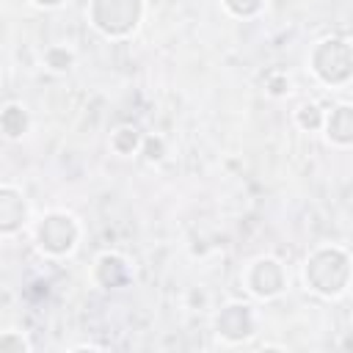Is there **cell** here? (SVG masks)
Wrapping results in <instances>:
<instances>
[{
    "label": "cell",
    "mask_w": 353,
    "mask_h": 353,
    "mask_svg": "<svg viewBox=\"0 0 353 353\" xmlns=\"http://www.w3.org/2000/svg\"><path fill=\"white\" fill-rule=\"evenodd\" d=\"M303 284L320 298H339L350 284V251L345 245H317L303 262Z\"/></svg>",
    "instance_id": "obj_1"
},
{
    "label": "cell",
    "mask_w": 353,
    "mask_h": 353,
    "mask_svg": "<svg viewBox=\"0 0 353 353\" xmlns=\"http://www.w3.org/2000/svg\"><path fill=\"white\" fill-rule=\"evenodd\" d=\"M30 234L36 248L50 259H63L74 254L83 237L80 221L66 210H47L30 223Z\"/></svg>",
    "instance_id": "obj_2"
},
{
    "label": "cell",
    "mask_w": 353,
    "mask_h": 353,
    "mask_svg": "<svg viewBox=\"0 0 353 353\" xmlns=\"http://www.w3.org/2000/svg\"><path fill=\"white\" fill-rule=\"evenodd\" d=\"M85 17L99 36L110 41H124L141 28L143 0H91Z\"/></svg>",
    "instance_id": "obj_3"
},
{
    "label": "cell",
    "mask_w": 353,
    "mask_h": 353,
    "mask_svg": "<svg viewBox=\"0 0 353 353\" xmlns=\"http://www.w3.org/2000/svg\"><path fill=\"white\" fill-rule=\"evenodd\" d=\"M353 55H350V41L342 36H328L320 39L312 52H309V69L312 74L328 85V88H345L353 74Z\"/></svg>",
    "instance_id": "obj_4"
},
{
    "label": "cell",
    "mask_w": 353,
    "mask_h": 353,
    "mask_svg": "<svg viewBox=\"0 0 353 353\" xmlns=\"http://www.w3.org/2000/svg\"><path fill=\"white\" fill-rule=\"evenodd\" d=\"M245 292L256 301H273L287 290V270L276 256H256L240 270Z\"/></svg>",
    "instance_id": "obj_5"
},
{
    "label": "cell",
    "mask_w": 353,
    "mask_h": 353,
    "mask_svg": "<svg viewBox=\"0 0 353 353\" xmlns=\"http://www.w3.org/2000/svg\"><path fill=\"white\" fill-rule=\"evenodd\" d=\"M256 334V317L248 303H226L215 317V336L223 345H243Z\"/></svg>",
    "instance_id": "obj_6"
},
{
    "label": "cell",
    "mask_w": 353,
    "mask_h": 353,
    "mask_svg": "<svg viewBox=\"0 0 353 353\" xmlns=\"http://www.w3.org/2000/svg\"><path fill=\"white\" fill-rule=\"evenodd\" d=\"M28 226V199L17 185H0V237H14Z\"/></svg>",
    "instance_id": "obj_7"
},
{
    "label": "cell",
    "mask_w": 353,
    "mask_h": 353,
    "mask_svg": "<svg viewBox=\"0 0 353 353\" xmlns=\"http://www.w3.org/2000/svg\"><path fill=\"white\" fill-rule=\"evenodd\" d=\"M91 279L102 287V290H119L124 284H130L132 279V268L130 262L116 254V251H105L94 259V268H91Z\"/></svg>",
    "instance_id": "obj_8"
},
{
    "label": "cell",
    "mask_w": 353,
    "mask_h": 353,
    "mask_svg": "<svg viewBox=\"0 0 353 353\" xmlns=\"http://www.w3.org/2000/svg\"><path fill=\"white\" fill-rule=\"evenodd\" d=\"M325 141L336 149H347L353 143V108L350 105H339L334 110H325L323 116V127Z\"/></svg>",
    "instance_id": "obj_9"
},
{
    "label": "cell",
    "mask_w": 353,
    "mask_h": 353,
    "mask_svg": "<svg viewBox=\"0 0 353 353\" xmlns=\"http://www.w3.org/2000/svg\"><path fill=\"white\" fill-rule=\"evenodd\" d=\"M30 130V113L22 102H6L0 108V135L8 141H19Z\"/></svg>",
    "instance_id": "obj_10"
},
{
    "label": "cell",
    "mask_w": 353,
    "mask_h": 353,
    "mask_svg": "<svg viewBox=\"0 0 353 353\" xmlns=\"http://www.w3.org/2000/svg\"><path fill=\"white\" fill-rule=\"evenodd\" d=\"M74 63H77V52H74V47H69V44L55 41V44H47V47L41 50V66H44L50 74H66V72L74 69Z\"/></svg>",
    "instance_id": "obj_11"
},
{
    "label": "cell",
    "mask_w": 353,
    "mask_h": 353,
    "mask_svg": "<svg viewBox=\"0 0 353 353\" xmlns=\"http://www.w3.org/2000/svg\"><path fill=\"white\" fill-rule=\"evenodd\" d=\"M141 130L138 127H132V124H119L113 132H110V138H108V146H110V152L113 154H119V157H132V154H138V149H141Z\"/></svg>",
    "instance_id": "obj_12"
},
{
    "label": "cell",
    "mask_w": 353,
    "mask_h": 353,
    "mask_svg": "<svg viewBox=\"0 0 353 353\" xmlns=\"http://www.w3.org/2000/svg\"><path fill=\"white\" fill-rule=\"evenodd\" d=\"M323 116H325V110H323L317 102H303V105H298L295 113H292L295 124H298L303 132L320 130V127H323Z\"/></svg>",
    "instance_id": "obj_13"
},
{
    "label": "cell",
    "mask_w": 353,
    "mask_h": 353,
    "mask_svg": "<svg viewBox=\"0 0 353 353\" xmlns=\"http://www.w3.org/2000/svg\"><path fill=\"white\" fill-rule=\"evenodd\" d=\"M221 6L234 19H254L265 11L268 0H221Z\"/></svg>",
    "instance_id": "obj_14"
},
{
    "label": "cell",
    "mask_w": 353,
    "mask_h": 353,
    "mask_svg": "<svg viewBox=\"0 0 353 353\" xmlns=\"http://www.w3.org/2000/svg\"><path fill=\"white\" fill-rule=\"evenodd\" d=\"M138 154L146 160V163H160L165 154H168V143H165V138L163 135H143L141 138V149H138Z\"/></svg>",
    "instance_id": "obj_15"
},
{
    "label": "cell",
    "mask_w": 353,
    "mask_h": 353,
    "mask_svg": "<svg viewBox=\"0 0 353 353\" xmlns=\"http://www.w3.org/2000/svg\"><path fill=\"white\" fill-rule=\"evenodd\" d=\"M33 350V342L22 334V331H0V353H30Z\"/></svg>",
    "instance_id": "obj_16"
},
{
    "label": "cell",
    "mask_w": 353,
    "mask_h": 353,
    "mask_svg": "<svg viewBox=\"0 0 353 353\" xmlns=\"http://www.w3.org/2000/svg\"><path fill=\"white\" fill-rule=\"evenodd\" d=\"M290 91H292V83H290V77L284 72H270L265 77V94L268 97L281 99V97H290Z\"/></svg>",
    "instance_id": "obj_17"
},
{
    "label": "cell",
    "mask_w": 353,
    "mask_h": 353,
    "mask_svg": "<svg viewBox=\"0 0 353 353\" xmlns=\"http://www.w3.org/2000/svg\"><path fill=\"white\" fill-rule=\"evenodd\" d=\"M36 8H44V11H52V8H61L63 3H69V0H30Z\"/></svg>",
    "instance_id": "obj_18"
},
{
    "label": "cell",
    "mask_w": 353,
    "mask_h": 353,
    "mask_svg": "<svg viewBox=\"0 0 353 353\" xmlns=\"http://www.w3.org/2000/svg\"><path fill=\"white\" fill-rule=\"evenodd\" d=\"M72 350H105L102 345H94V342H83V345H74Z\"/></svg>",
    "instance_id": "obj_19"
}]
</instances>
